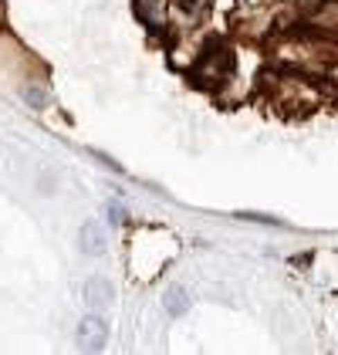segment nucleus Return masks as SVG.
I'll return each instance as SVG.
<instances>
[{
    "instance_id": "f257e3e1",
    "label": "nucleus",
    "mask_w": 338,
    "mask_h": 355,
    "mask_svg": "<svg viewBox=\"0 0 338 355\" xmlns=\"http://www.w3.org/2000/svg\"><path fill=\"white\" fill-rule=\"evenodd\" d=\"M230 71H233V55L226 51L224 44L213 41V44L197 58L190 78H193L199 88H206V82H210V88H217V85H224L226 78H230Z\"/></svg>"
},
{
    "instance_id": "f03ea898",
    "label": "nucleus",
    "mask_w": 338,
    "mask_h": 355,
    "mask_svg": "<svg viewBox=\"0 0 338 355\" xmlns=\"http://www.w3.org/2000/svg\"><path fill=\"white\" fill-rule=\"evenodd\" d=\"M78 247H82V254H88V257H102L109 250V230L102 223L88 220V223H82V230H78Z\"/></svg>"
},
{
    "instance_id": "7ed1b4c3",
    "label": "nucleus",
    "mask_w": 338,
    "mask_h": 355,
    "mask_svg": "<svg viewBox=\"0 0 338 355\" xmlns=\"http://www.w3.org/2000/svg\"><path fill=\"white\" fill-rule=\"evenodd\" d=\"M78 342H82V349H88V352L105 349V342H109V325H105L98 315H88V318H82V325H78Z\"/></svg>"
},
{
    "instance_id": "20e7f679",
    "label": "nucleus",
    "mask_w": 338,
    "mask_h": 355,
    "mask_svg": "<svg viewBox=\"0 0 338 355\" xmlns=\"http://www.w3.org/2000/svg\"><path fill=\"white\" fill-rule=\"evenodd\" d=\"M82 295H84V304H91V308H109L115 301V288L109 277H88Z\"/></svg>"
},
{
    "instance_id": "39448f33",
    "label": "nucleus",
    "mask_w": 338,
    "mask_h": 355,
    "mask_svg": "<svg viewBox=\"0 0 338 355\" xmlns=\"http://www.w3.org/2000/svg\"><path fill=\"white\" fill-rule=\"evenodd\" d=\"M163 308H166V315L179 318V315H186V308H190V295H186L183 288H169L166 295H163Z\"/></svg>"
},
{
    "instance_id": "423d86ee",
    "label": "nucleus",
    "mask_w": 338,
    "mask_h": 355,
    "mask_svg": "<svg viewBox=\"0 0 338 355\" xmlns=\"http://www.w3.org/2000/svg\"><path fill=\"white\" fill-rule=\"evenodd\" d=\"M136 7H139V17L149 28H156L159 17L166 14V0H136Z\"/></svg>"
},
{
    "instance_id": "0eeeda50",
    "label": "nucleus",
    "mask_w": 338,
    "mask_h": 355,
    "mask_svg": "<svg viewBox=\"0 0 338 355\" xmlns=\"http://www.w3.org/2000/svg\"><path fill=\"white\" fill-rule=\"evenodd\" d=\"M24 98H28V102L34 105V109L48 105V95H44V92H37V88H28V92H24Z\"/></svg>"
},
{
    "instance_id": "6e6552de",
    "label": "nucleus",
    "mask_w": 338,
    "mask_h": 355,
    "mask_svg": "<svg viewBox=\"0 0 338 355\" xmlns=\"http://www.w3.org/2000/svg\"><path fill=\"white\" fill-rule=\"evenodd\" d=\"M109 217H112L115 223H122V207H118V203H109Z\"/></svg>"
}]
</instances>
